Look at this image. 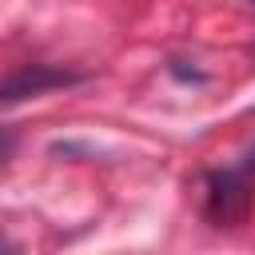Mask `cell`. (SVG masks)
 Segmentation results:
<instances>
[{
  "label": "cell",
  "mask_w": 255,
  "mask_h": 255,
  "mask_svg": "<svg viewBox=\"0 0 255 255\" xmlns=\"http://www.w3.org/2000/svg\"><path fill=\"white\" fill-rule=\"evenodd\" d=\"M247 211V171H215L207 179V215L223 227V223H235L243 219Z\"/></svg>",
  "instance_id": "7a4b0ae2"
},
{
  "label": "cell",
  "mask_w": 255,
  "mask_h": 255,
  "mask_svg": "<svg viewBox=\"0 0 255 255\" xmlns=\"http://www.w3.org/2000/svg\"><path fill=\"white\" fill-rule=\"evenodd\" d=\"M8 151H12V135H0V163L8 159Z\"/></svg>",
  "instance_id": "277c9868"
},
{
  "label": "cell",
  "mask_w": 255,
  "mask_h": 255,
  "mask_svg": "<svg viewBox=\"0 0 255 255\" xmlns=\"http://www.w3.org/2000/svg\"><path fill=\"white\" fill-rule=\"evenodd\" d=\"M251 4H255V0H251Z\"/></svg>",
  "instance_id": "5b68a950"
},
{
  "label": "cell",
  "mask_w": 255,
  "mask_h": 255,
  "mask_svg": "<svg viewBox=\"0 0 255 255\" xmlns=\"http://www.w3.org/2000/svg\"><path fill=\"white\" fill-rule=\"evenodd\" d=\"M68 84H80V76L64 72V68H52V64H28V68L12 72L8 80H0V104H20L28 96H44V92L68 88Z\"/></svg>",
  "instance_id": "6da1fadb"
},
{
  "label": "cell",
  "mask_w": 255,
  "mask_h": 255,
  "mask_svg": "<svg viewBox=\"0 0 255 255\" xmlns=\"http://www.w3.org/2000/svg\"><path fill=\"white\" fill-rule=\"evenodd\" d=\"M239 171H247V175H255V147H251V151H247V159H243V163H239Z\"/></svg>",
  "instance_id": "3957f363"
}]
</instances>
